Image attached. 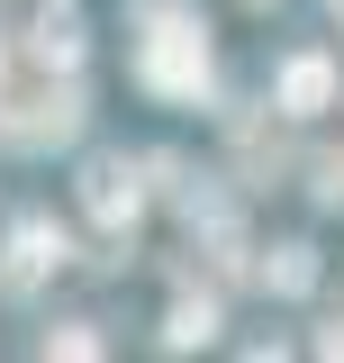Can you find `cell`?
Wrapping results in <instances>:
<instances>
[{
  "label": "cell",
  "mask_w": 344,
  "mask_h": 363,
  "mask_svg": "<svg viewBox=\"0 0 344 363\" xmlns=\"http://www.w3.org/2000/svg\"><path fill=\"white\" fill-rule=\"evenodd\" d=\"M145 64H154V73H164V82H200V73H209V64H200V55H190V28H181V18H164V28H154V45H145Z\"/></svg>",
  "instance_id": "6da1fadb"
}]
</instances>
